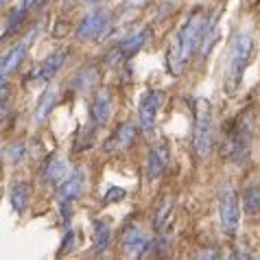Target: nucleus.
<instances>
[{
	"instance_id": "nucleus-1",
	"label": "nucleus",
	"mask_w": 260,
	"mask_h": 260,
	"mask_svg": "<svg viewBox=\"0 0 260 260\" xmlns=\"http://www.w3.org/2000/svg\"><path fill=\"white\" fill-rule=\"evenodd\" d=\"M206 35H208V11L199 7L182 24V28L173 38L169 50H166V66H169V72L173 77L184 75V68L190 63Z\"/></svg>"
},
{
	"instance_id": "nucleus-2",
	"label": "nucleus",
	"mask_w": 260,
	"mask_h": 260,
	"mask_svg": "<svg viewBox=\"0 0 260 260\" xmlns=\"http://www.w3.org/2000/svg\"><path fill=\"white\" fill-rule=\"evenodd\" d=\"M251 53H254V38L249 33L236 35L234 42L228 48L225 72H223V83H225L228 94H236V90L241 88L243 72L251 59Z\"/></svg>"
},
{
	"instance_id": "nucleus-3",
	"label": "nucleus",
	"mask_w": 260,
	"mask_h": 260,
	"mask_svg": "<svg viewBox=\"0 0 260 260\" xmlns=\"http://www.w3.org/2000/svg\"><path fill=\"white\" fill-rule=\"evenodd\" d=\"M194 112V129H192V149L197 160H208L212 153V107L210 101L206 99H194L192 103Z\"/></svg>"
},
{
	"instance_id": "nucleus-4",
	"label": "nucleus",
	"mask_w": 260,
	"mask_h": 260,
	"mask_svg": "<svg viewBox=\"0 0 260 260\" xmlns=\"http://www.w3.org/2000/svg\"><path fill=\"white\" fill-rule=\"evenodd\" d=\"M251 134H254V129H251V122L247 118H238L234 125H230L225 132V138H223V144H221L223 160L241 164L249 155Z\"/></svg>"
},
{
	"instance_id": "nucleus-5",
	"label": "nucleus",
	"mask_w": 260,
	"mask_h": 260,
	"mask_svg": "<svg viewBox=\"0 0 260 260\" xmlns=\"http://www.w3.org/2000/svg\"><path fill=\"white\" fill-rule=\"evenodd\" d=\"M219 221L225 236H234L241 223V208H238V194L230 184H225L219 192Z\"/></svg>"
},
{
	"instance_id": "nucleus-6",
	"label": "nucleus",
	"mask_w": 260,
	"mask_h": 260,
	"mask_svg": "<svg viewBox=\"0 0 260 260\" xmlns=\"http://www.w3.org/2000/svg\"><path fill=\"white\" fill-rule=\"evenodd\" d=\"M85 190V169L83 166H77L75 171L70 173V177L63 182L61 186H57V199H59V210H61V219L70 221V206L81 197Z\"/></svg>"
},
{
	"instance_id": "nucleus-7",
	"label": "nucleus",
	"mask_w": 260,
	"mask_h": 260,
	"mask_svg": "<svg viewBox=\"0 0 260 260\" xmlns=\"http://www.w3.org/2000/svg\"><path fill=\"white\" fill-rule=\"evenodd\" d=\"M110 28V13L105 9H94L85 16L77 26V42H88L92 38H103Z\"/></svg>"
},
{
	"instance_id": "nucleus-8",
	"label": "nucleus",
	"mask_w": 260,
	"mask_h": 260,
	"mask_svg": "<svg viewBox=\"0 0 260 260\" xmlns=\"http://www.w3.org/2000/svg\"><path fill=\"white\" fill-rule=\"evenodd\" d=\"M149 38H151L149 26L142 28L138 33H134V35H129V38H125L116 48H114V53H110V57H114V59H110V63H114L116 59L122 61V59H132V57H136L144 46H147Z\"/></svg>"
},
{
	"instance_id": "nucleus-9",
	"label": "nucleus",
	"mask_w": 260,
	"mask_h": 260,
	"mask_svg": "<svg viewBox=\"0 0 260 260\" xmlns=\"http://www.w3.org/2000/svg\"><path fill=\"white\" fill-rule=\"evenodd\" d=\"M162 105V94L157 90H149L147 94L140 101V129L144 134H153L155 129V120H157V112H160Z\"/></svg>"
},
{
	"instance_id": "nucleus-10",
	"label": "nucleus",
	"mask_w": 260,
	"mask_h": 260,
	"mask_svg": "<svg viewBox=\"0 0 260 260\" xmlns=\"http://www.w3.org/2000/svg\"><path fill=\"white\" fill-rule=\"evenodd\" d=\"M70 162L66 155H53L50 160L46 162L44 171H42V184L44 186H61L66 179L70 177Z\"/></svg>"
},
{
	"instance_id": "nucleus-11",
	"label": "nucleus",
	"mask_w": 260,
	"mask_h": 260,
	"mask_svg": "<svg viewBox=\"0 0 260 260\" xmlns=\"http://www.w3.org/2000/svg\"><path fill=\"white\" fill-rule=\"evenodd\" d=\"M38 35V31H33L24 42H20V44L13 46L9 53H7L3 57V66H0V75H3L5 79H9L13 72H18V68L22 66V61L26 59V55H28V48H31L33 44V38Z\"/></svg>"
},
{
	"instance_id": "nucleus-12",
	"label": "nucleus",
	"mask_w": 260,
	"mask_h": 260,
	"mask_svg": "<svg viewBox=\"0 0 260 260\" xmlns=\"http://www.w3.org/2000/svg\"><path fill=\"white\" fill-rule=\"evenodd\" d=\"M169 160H171V153L162 144H155V147L149 151V157H147V179L149 182H155V179H160L164 175Z\"/></svg>"
},
{
	"instance_id": "nucleus-13",
	"label": "nucleus",
	"mask_w": 260,
	"mask_h": 260,
	"mask_svg": "<svg viewBox=\"0 0 260 260\" xmlns=\"http://www.w3.org/2000/svg\"><path fill=\"white\" fill-rule=\"evenodd\" d=\"M112 96L107 90H99V94L92 101V110H90V118L94 127H105L112 118Z\"/></svg>"
},
{
	"instance_id": "nucleus-14",
	"label": "nucleus",
	"mask_w": 260,
	"mask_h": 260,
	"mask_svg": "<svg viewBox=\"0 0 260 260\" xmlns=\"http://www.w3.org/2000/svg\"><path fill=\"white\" fill-rule=\"evenodd\" d=\"M136 134H138L136 125H132V122H125L122 127H118V132L114 134V138L107 140L105 149H107V151H114V153H122V151H127V149L134 147Z\"/></svg>"
},
{
	"instance_id": "nucleus-15",
	"label": "nucleus",
	"mask_w": 260,
	"mask_h": 260,
	"mask_svg": "<svg viewBox=\"0 0 260 260\" xmlns=\"http://www.w3.org/2000/svg\"><path fill=\"white\" fill-rule=\"evenodd\" d=\"M122 251H125V256L129 258H134V256H142V251L147 249V236H144L138 228H127L125 230V234H122Z\"/></svg>"
},
{
	"instance_id": "nucleus-16",
	"label": "nucleus",
	"mask_w": 260,
	"mask_h": 260,
	"mask_svg": "<svg viewBox=\"0 0 260 260\" xmlns=\"http://www.w3.org/2000/svg\"><path fill=\"white\" fill-rule=\"evenodd\" d=\"M66 59H68V50H55V53L50 57H46L44 63L38 68V72H35L38 77L35 79H38V81H50V79L61 70V66L66 63Z\"/></svg>"
},
{
	"instance_id": "nucleus-17",
	"label": "nucleus",
	"mask_w": 260,
	"mask_h": 260,
	"mask_svg": "<svg viewBox=\"0 0 260 260\" xmlns=\"http://www.w3.org/2000/svg\"><path fill=\"white\" fill-rule=\"evenodd\" d=\"M99 81V66L96 63H88L75 75L72 79V90L75 92H88L90 88H94Z\"/></svg>"
},
{
	"instance_id": "nucleus-18",
	"label": "nucleus",
	"mask_w": 260,
	"mask_h": 260,
	"mask_svg": "<svg viewBox=\"0 0 260 260\" xmlns=\"http://www.w3.org/2000/svg\"><path fill=\"white\" fill-rule=\"evenodd\" d=\"M28 201H31V186H28L26 182H16L11 188V208L13 212L22 214L26 210Z\"/></svg>"
},
{
	"instance_id": "nucleus-19",
	"label": "nucleus",
	"mask_w": 260,
	"mask_h": 260,
	"mask_svg": "<svg viewBox=\"0 0 260 260\" xmlns=\"http://www.w3.org/2000/svg\"><path fill=\"white\" fill-rule=\"evenodd\" d=\"M110 241H112V228L107 221H94V254L96 256H103L107 247H110Z\"/></svg>"
},
{
	"instance_id": "nucleus-20",
	"label": "nucleus",
	"mask_w": 260,
	"mask_h": 260,
	"mask_svg": "<svg viewBox=\"0 0 260 260\" xmlns=\"http://www.w3.org/2000/svg\"><path fill=\"white\" fill-rule=\"evenodd\" d=\"M28 13H31V7L24 5V3H20L16 9L11 11V16L9 20H7V24H5V31H3V40H7L11 33H16L20 26H22V22L28 18Z\"/></svg>"
},
{
	"instance_id": "nucleus-21",
	"label": "nucleus",
	"mask_w": 260,
	"mask_h": 260,
	"mask_svg": "<svg viewBox=\"0 0 260 260\" xmlns=\"http://www.w3.org/2000/svg\"><path fill=\"white\" fill-rule=\"evenodd\" d=\"M173 208H175V199L173 197H164L160 204H157L155 214H153V228L157 230V232H162V230L166 228V223L171 221Z\"/></svg>"
},
{
	"instance_id": "nucleus-22",
	"label": "nucleus",
	"mask_w": 260,
	"mask_h": 260,
	"mask_svg": "<svg viewBox=\"0 0 260 260\" xmlns=\"http://www.w3.org/2000/svg\"><path fill=\"white\" fill-rule=\"evenodd\" d=\"M55 103H57V90H55V88H48L44 94L40 96V101H38V107H35V118H38L40 122L46 120L48 114L53 112Z\"/></svg>"
},
{
	"instance_id": "nucleus-23",
	"label": "nucleus",
	"mask_w": 260,
	"mask_h": 260,
	"mask_svg": "<svg viewBox=\"0 0 260 260\" xmlns=\"http://www.w3.org/2000/svg\"><path fill=\"white\" fill-rule=\"evenodd\" d=\"M243 206L245 212L256 216L260 214V186L258 184H249L247 188L243 190Z\"/></svg>"
},
{
	"instance_id": "nucleus-24",
	"label": "nucleus",
	"mask_w": 260,
	"mask_h": 260,
	"mask_svg": "<svg viewBox=\"0 0 260 260\" xmlns=\"http://www.w3.org/2000/svg\"><path fill=\"white\" fill-rule=\"evenodd\" d=\"M171 243H173V238L169 236V234H157L153 241H149V245H147V249L142 251V256H162V254H166V251L171 249Z\"/></svg>"
},
{
	"instance_id": "nucleus-25",
	"label": "nucleus",
	"mask_w": 260,
	"mask_h": 260,
	"mask_svg": "<svg viewBox=\"0 0 260 260\" xmlns=\"http://www.w3.org/2000/svg\"><path fill=\"white\" fill-rule=\"evenodd\" d=\"M24 155H26V147H24V142H9L7 144V149H5V162L7 164H20L24 160Z\"/></svg>"
},
{
	"instance_id": "nucleus-26",
	"label": "nucleus",
	"mask_w": 260,
	"mask_h": 260,
	"mask_svg": "<svg viewBox=\"0 0 260 260\" xmlns=\"http://www.w3.org/2000/svg\"><path fill=\"white\" fill-rule=\"evenodd\" d=\"M92 125H81L79 127V132H77V138H75V151L77 153H81V151L85 149H90L92 147V140H94V132H92Z\"/></svg>"
},
{
	"instance_id": "nucleus-27",
	"label": "nucleus",
	"mask_w": 260,
	"mask_h": 260,
	"mask_svg": "<svg viewBox=\"0 0 260 260\" xmlns=\"http://www.w3.org/2000/svg\"><path fill=\"white\" fill-rule=\"evenodd\" d=\"M125 188H118V186H112L110 190L105 192V199L101 201V206H110V204H118V201L125 199Z\"/></svg>"
},
{
	"instance_id": "nucleus-28",
	"label": "nucleus",
	"mask_w": 260,
	"mask_h": 260,
	"mask_svg": "<svg viewBox=\"0 0 260 260\" xmlns=\"http://www.w3.org/2000/svg\"><path fill=\"white\" fill-rule=\"evenodd\" d=\"M72 249H75V230H68L66 238H63V243H61L59 254H68V251H72Z\"/></svg>"
},
{
	"instance_id": "nucleus-29",
	"label": "nucleus",
	"mask_w": 260,
	"mask_h": 260,
	"mask_svg": "<svg viewBox=\"0 0 260 260\" xmlns=\"http://www.w3.org/2000/svg\"><path fill=\"white\" fill-rule=\"evenodd\" d=\"M197 258H201V260L208 258V260H210V258H221V254H219V251H204V254H197Z\"/></svg>"
},
{
	"instance_id": "nucleus-30",
	"label": "nucleus",
	"mask_w": 260,
	"mask_h": 260,
	"mask_svg": "<svg viewBox=\"0 0 260 260\" xmlns=\"http://www.w3.org/2000/svg\"><path fill=\"white\" fill-rule=\"evenodd\" d=\"M232 258H249V254H234Z\"/></svg>"
},
{
	"instance_id": "nucleus-31",
	"label": "nucleus",
	"mask_w": 260,
	"mask_h": 260,
	"mask_svg": "<svg viewBox=\"0 0 260 260\" xmlns=\"http://www.w3.org/2000/svg\"><path fill=\"white\" fill-rule=\"evenodd\" d=\"M85 3H90V5H96V3H101V0H85Z\"/></svg>"
},
{
	"instance_id": "nucleus-32",
	"label": "nucleus",
	"mask_w": 260,
	"mask_h": 260,
	"mask_svg": "<svg viewBox=\"0 0 260 260\" xmlns=\"http://www.w3.org/2000/svg\"><path fill=\"white\" fill-rule=\"evenodd\" d=\"M0 5H7V0H0Z\"/></svg>"
}]
</instances>
